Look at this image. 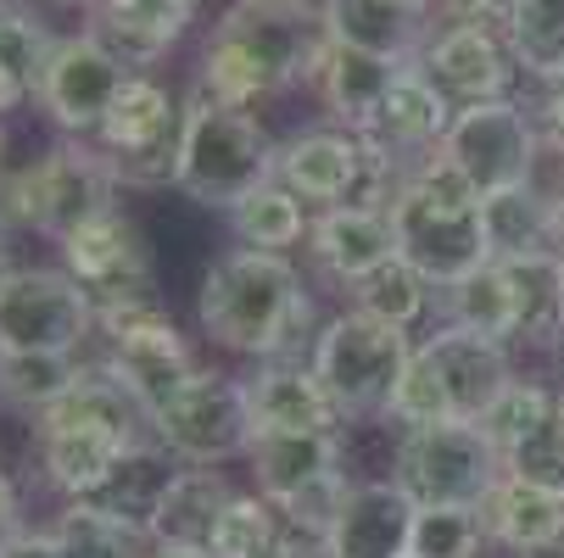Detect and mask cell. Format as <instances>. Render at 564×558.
<instances>
[{"label":"cell","mask_w":564,"mask_h":558,"mask_svg":"<svg viewBox=\"0 0 564 558\" xmlns=\"http://www.w3.org/2000/svg\"><path fill=\"white\" fill-rule=\"evenodd\" d=\"M180 123H185V112L174 107V96L156 78L129 73V85L118 90L107 123L96 129V151L112 163L118 185H174Z\"/></svg>","instance_id":"obj_10"},{"label":"cell","mask_w":564,"mask_h":558,"mask_svg":"<svg viewBox=\"0 0 564 558\" xmlns=\"http://www.w3.org/2000/svg\"><path fill=\"white\" fill-rule=\"evenodd\" d=\"M318 23L336 45L386 56V62H420V12L397 7V0H325Z\"/></svg>","instance_id":"obj_28"},{"label":"cell","mask_w":564,"mask_h":558,"mask_svg":"<svg viewBox=\"0 0 564 558\" xmlns=\"http://www.w3.org/2000/svg\"><path fill=\"white\" fill-rule=\"evenodd\" d=\"M487 536L520 558H542L553 547H564V486L547 481H525V474H509L487 492V503L475 508Z\"/></svg>","instance_id":"obj_19"},{"label":"cell","mask_w":564,"mask_h":558,"mask_svg":"<svg viewBox=\"0 0 564 558\" xmlns=\"http://www.w3.org/2000/svg\"><path fill=\"white\" fill-rule=\"evenodd\" d=\"M51 7H85V12H96L101 0H51Z\"/></svg>","instance_id":"obj_50"},{"label":"cell","mask_w":564,"mask_h":558,"mask_svg":"<svg viewBox=\"0 0 564 558\" xmlns=\"http://www.w3.org/2000/svg\"><path fill=\"white\" fill-rule=\"evenodd\" d=\"M174 463H180V458H174L163 441H134V447L118 458V469L107 474V486H101L96 497H85V503H96L101 514H112L118 525H129L134 536L151 541L156 508H163L174 474H180Z\"/></svg>","instance_id":"obj_27"},{"label":"cell","mask_w":564,"mask_h":558,"mask_svg":"<svg viewBox=\"0 0 564 558\" xmlns=\"http://www.w3.org/2000/svg\"><path fill=\"white\" fill-rule=\"evenodd\" d=\"M447 325L492 336V341H514V296H509V274L503 263H487L464 274L458 285H447Z\"/></svg>","instance_id":"obj_32"},{"label":"cell","mask_w":564,"mask_h":558,"mask_svg":"<svg viewBox=\"0 0 564 558\" xmlns=\"http://www.w3.org/2000/svg\"><path fill=\"white\" fill-rule=\"evenodd\" d=\"M409 363H414L409 330L386 325V318H369L358 307L336 313L313 336V374L325 380L341 419L391 414V396H397L402 374H409Z\"/></svg>","instance_id":"obj_4"},{"label":"cell","mask_w":564,"mask_h":558,"mask_svg":"<svg viewBox=\"0 0 564 558\" xmlns=\"http://www.w3.org/2000/svg\"><path fill=\"white\" fill-rule=\"evenodd\" d=\"M509 296H514V341L520 347H553L564 336V280H558V252L514 258L503 263Z\"/></svg>","instance_id":"obj_30"},{"label":"cell","mask_w":564,"mask_h":558,"mask_svg":"<svg viewBox=\"0 0 564 558\" xmlns=\"http://www.w3.org/2000/svg\"><path fill=\"white\" fill-rule=\"evenodd\" d=\"M56 247H62V269L85 285L96 318H107L118 307H134V302H151V274H145L140 229L118 207L85 218L73 234H62Z\"/></svg>","instance_id":"obj_13"},{"label":"cell","mask_w":564,"mask_h":558,"mask_svg":"<svg viewBox=\"0 0 564 558\" xmlns=\"http://www.w3.org/2000/svg\"><path fill=\"white\" fill-rule=\"evenodd\" d=\"M229 223L240 234V247H252V252H285V247H296L302 234L313 229L307 212H302V196L285 190L280 179H269L263 190H252L247 201L229 212Z\"/></svg>","instance_id":"obj_33"},{"label":"cell","mask_w":564,"mask_h":558,"mask_svg":"<svg viewBox=\"0 0 564 558\" xmlns=\"http://www.w3.org/2000/svg\"><path fill=\"white\" fill-rule=\"evenodd\" d=\"M96 307L67 269H12L0 280V352H78Z\"/></svg>","instance_id":"obj_9"},{"label":"cell","mask_w":564,"mask_h":558,"mask_svg":"<svg viewBox=\"0 0 564 558\" xmlns=\"http://www.w3.org/2000/svg\"><path fill=\"white\" fill-rule=\"evenodd\" d=\"M414 514L397 481H352L325 541L336 558H414Z\"/></svg>","instance_id":"obj_18"},{"label":"cell","mask_w":564,"mask_h":558,"mask_svg":"<svg viewBox=\"0 0 564 558\" xmlns=\"http://www.w3.org/2000/svg\"><path fill=\"white\" fill-rule=\"evenodd\" d=\"M191 0H101V7L90 12V34L134 73L145 62H156L169 45L185 40L191 29Z\"/></svg>","instance_id":"obj_23"},{"label":"cell","mask_w":564,"mask_h":558,"mask_svg":"<svg viewBox=\"0 0 564 558\" xmlns=\"http://www.w3.org/2000/svg\"><path fill=\"white\" fill-rule=\"evenodd\" d=\"M453 101L425 78V67L420 62H409L397 73V85H391V96L380 101V112H375V123L358 134L369 151H380L386 163H397V168H414L420 156H431L436 145H442V134L453 129Z\"/></svg>","instance_id":"obj_17"},{"label":"cell","mask_w":564,"mask_h":558,"mask_svg":"<svg viewBox=\"0 0 564 558\" xmlns=\"http://www.w3.org/2000/svg\"><path fill=\"white\" fill-rule=\"evenodd\" d=\"M558 280H564V252H558Z\"/></svg>","instance_id":"obj_55"},{"label":"cell","mask_w":564,"mask_h":558,"mask_svg":"<svg viewBox=\"0 0 564 558\" xmlns=\"http://www.w3.org/2000/svg\"><path fill=\"white\" fill-rule=\"evenodd\" d=\"M7 530H18V492H12L7 474H0V536Z\"/></svg>","instance_id":"obj_45"},{"label":"cell","mask_w":564,"mask_h":558,"mask_svg":"<svg viewBox=\"0 0 564 558\" xmlns=\"http://www.w3.org/2000/svg\"><path fill=\"white\" fill-rule=\"evenodd\" d=\"M553 241H558V252H564V179H558V190H553Z\"/></svg>","instance_id":"obj_48"},{"label":"cell","mask_w":564,"mask_h":558,"mask_svg":"<svg viewBox=\"0 0 564 558\" xmlns=\"http://www.w3.org/2000/svg\"><path fill=\"white\" fill-rule=\"evenodd\" d=\"M23 101H29V90L18 85V78H12V73H0V112H18Z\"/></svg>","instance_id":"obj_46"},{"label":"cell","mask_w":564,"mask_h":558,"mask_svg":"<svg viewBox=\"0 0 564 558\" xmlns=\"http://www.w3.org/2000/svg\"><path fill=\"white\" fill-rule=\"evenodd\" d=\"M134 436L107 425H40V463L62 497H96Z\"/></svg>","instance_id":"obj_24"},{"label":"cell","mask_w":564,"mask_h":558,"mask_svg":"<svg viewBox=\"0 0 564 558\" xmlns=\"http://www.w3.org/2000/svg\"><path fill=\"white\" fill-rule=\"evenodd\" d=\"M330 34L307 7L274 0H235L202 51V90L224 107L252 112L296 78H313Z\"/></svg>","instance_id":"obj_1"},{"label":"cell","mask_w":564,"mask_h":558,"mask_svg":"<svg viewBox=\"0 0 564 558\" xmlns=\"http://www.w3.org/2000/svg\"><path fill=\"white\" fill-rule=\"evenodd\" d=\"M247 396H252L258 436H302V430H336L341 425V408L330 403V391L313 374V363L269 358V369L258 380H247Z\"/></svg>","instance_id":"obj_20"},{"label":"cell","mask_w":564,"mask_h":558,"mask_svg":"<svg viewBox=\"0 0 564 558\" xmlns=\"http://www.w3.org/2000/svg\"><path fill=\"white\" fill-rule=\"evenodd\" d=\"M7 223H18L12 218V174H0V241H7Z\"/></svg>","instance_id":"obj_47"},{"label":"cell","mask_w":564,"mask_h":558,"mask_svg":"<svg viewBox=\"0 0 564 558\" xmlns=\"http://www.w3.org/2000/svg\"><path fill=\"white\" fill-rule=\"evenodd\" d=\"M347 291H352V307H358V313L386 318V325H397V330H409V325H420V318H425L436 285H431L409 258H391V263H380L375 274H364V280L347 285Z\"/></svg>","instance_id":"obj_34"},{"label":"cell","mask_w":564,"mask_h":558,"mask_svg":"<svg viewBox=\"0 0 564 558\" xmlns=\"http://www.w3.org/2000/svg\"><path fill=\"white\" fill-rule=\"evenodd\" d=\"M420 358L431 363V374H436V385H442V396H447V414H453L458 425H475V419L514 385L509 347L492 341V336L458 330V325L436 330V336L420 347Z\"/></svg>","instance_id":"obj_16"},{"label":"cell","mask_w":564,"mask_h":558,"mask_svg":"<svg viewBox=\"0 0 564 558\" xmlns=\"http://www.w3.org/2000/svg\"><path fill=\"white\" fill-rule=\"evenodd\" d=\"M453 12V23H487V29H509L520 0H442Z\"/></svg>","instance_id":"obj_43"},{"label":"cell","mask_w":564,"mask_h":558,"mask_svg":"<svg viewBox=\"0 0 564 558\" xmlns=\"http://www.w3.org/2000/svg\"><path fill=\"white\" fill-rule=\"evenodd\" d=\"M307 241H313L318 269L341 285H358L364 274L397 258V229L386 207H325L313 218Z\"/></svg>","instance_id":"obj_21"},{"label":"cell","mask_w":564,"mask_h":558,"mask_svg":"<svg viewBox=\"0 0 564 558\" xmlns=\"http://www.w3.org/2000/svg\"><path fill=\"white\" fill-rule=\"evenodd\" d=\"M503 40L514 51V67H525L531 78L542 85L564 78V0H520Z\"/></svg>","instance_id":"obj_35"},{"label":"cell","mask_w":564,"mask_h":558,"mask_svg":"<svg viewBox=\"0 0 564 558\" xmlns=\"http://www.w3.org/2000/svg\"><path fill=\"white\" fill-rule=\"evenodd\" d=\"M391 229H397V258H409L436 291H447L464 274L492 263L480 207H442V201L402 185L391 196Z\"/></svg>","instance_id":"obj_12"},{"label":"cell","mask_w":564,"mask_h":558,"mask_svg":"<svg viewBox=\"0 0 564 558\" xmlns=\"http://www.w3.org/2000/svg\"><path fill=\"white\" fill-rule=\"evenodd\" d=\"M196 318H202L207 341L224 347V352L285 358L296 330H307L313 302H307V285H302V274L291 269L285 252L240 247L202 274Z\"/></svg>","instance_id":"obj_2"},{"label":"cell","mask_w":564,"mask_h":558,"mask_svg":"<svg viewBox=\"0 0 564 558\" xmlns=\"http://www.w3.org/2000/svg\"><path fill=\"white\" fill-rule=\"evenodd\" d=\"M235 503L229 481L218 463H191L174 474V486L156 508V525H151V547H174V552H207L213 547V530L224 519V508Z\"/></svg>","instance_id":"obj_25"},{"label":"cell","mask_w":564,"mask_h":558,"mask_svg":"<svg viewBox=\"0 0 564 558\" xmlns=\"http://www.w3.org/2000/svg\"><path fill=\"white\" fill-rule=\"evenodd\" d=\"M51 530L67 558H145V547H151L145 536H134L129 525H118L112 514H101L85 497H67Z\"/></svg>","instance_id":"obj_36"},{"label":"cell","mask_w":564,"mask_h":558,"mask_svg":"<svg viewBox=\"0 0 564 558\" xmlns=\"http://www.w3.org/2000/svg\"><path fill=\"white\" fill-rule=\"evenodd\" d=\"M112 196H118V174L85 140H62L40 163L12 174V218L29 223L34 234H51V241L73 234L85 218L107 212Z\"/></svg>","instance_id":"obj_6"},{"label":"cell","mask_w":564,"mask_h":558,"mask_svg":"<svg viewBox=\"0 0 564 558\" xmlns=\"http://www.w3.org/2000/svg\"><path fill=\"white\" fill-rule=\"evenodd\" d=\"M436 151L453 156L480 196H492V190L536 179L542 134H536V118L525 107H514V101H480V107H458L453 112V129L442 134Z\"/></svg>","instance_id":"obj_11"},{"label":"cell","mask_w":564,"mask_h":558,"mask_svg":"<svg viewBox=\"0 0 564 558\" xmlns=\"http://www.w3.org/2000/svg\"><path fill=\"white\" fill-rule=\"evenodd\" d=\"M151 436L163 441L180 463H229V458H247L252 441H258L247 380L218 374V369H196L191 385L174 396V403L151 414Z\"/></svg>","instance_id":"obj_7"},{"label":"cell","mask_w":564,"mask_h":558,"mask_svg":"<svg viewBox=\"0 0 564 558\" xmlns=\"http://www.w3.org/2000/svg\"><path fill=\"white\" fill-rule=\"evenodd\" d=\"M274 7H307V0H274Z\"/></svg>","instance_id":"obj_53"},{"label":"cell","mask_w":564,"mask_h":558,"mask_svg":"<svg viewBox=\"0 0 564 558\" xmlns=\"http://www.w3.org/2000/svg\"><path fill=\"white\" fill-rule=\"evenodd\" d=\"M129 85V67L85 29V34H67L51 51V67L40 78V107L51 112V123L73 140H96V129L107 123L118 90Z\"/></svg>","instance_id":"obj_14"},{"label":"cell","mask_w":564,"mask_h":558,"mask_svg":"<svg viewBox=\"0 0 564 558\" xmlns=\"http://www.w3.org/2000/svg\"><path fill=\"white\" fill-rule=\"evenodd\" d=\"M274 558H336V552H330V541H325V536L285 530V536H280V547H274Z\"/></svg>","instance_id":"obj_44"},{"label":"cell","mask_w":564,"mask_h":558,"mask_svg":"<svg viewBox=\"0 0 564 558\" xmlns=\"http://www.w3.org/2000/svg\"><path fill=\"white\" fill-rule=\"evenodd\" d=\"M252 481L280 508L296 492L341 474V436L336 430H302V436H258L252 441Z\"/></svg>","instance_id":"obj_26"},{"label":"cell","mask_w":564,"mask_h":558,"mask_svg":"<svg viewBox=\"0 0 564 558\" xmlns=\"http://www.w3.org/2000/svg\"><path fill=\"white\" fill-rule=\"evenodd\" d=\"M51 51H56V40L45 34L40 18L0 7V73H12L29 96H40V78L51 67Z\"/></svg>","instance_id":"obj_39"},{"label":"cell","mask_w":564,"mask_h":558,"mask_svg":"<svg viewBox=\"0 0 564 558\" xmlns=\"http://www.w3.org/2000/svg\"><path fill=\"white\" fill-rule=\"evenodd\" d=\"M402 67H409V62H386V56H369V51H352V45H336V40H330L307 85L318 90L325 112H330L341 129L364 134V129L375 123L380 101L391 96V85H397Z\"/></svg>","instance_id":"obj_22"},{"label":"cell","mask_w":564,"mask_h":558,"mask_svg":"<svg viewBox=\"0 0 564 558\" xmlns=\"http://www.w3.org/2000/svg\"><path fill=\"white\" fill-rule=\"evenodd\" d=\"M280 508L263 492H235V503L224 508L207 558H274L280 547Z\"/></svg>","instance_id":"obj_38"},{"label":"cell","mask_w":564,"mask_h":558,"mask_svg":"<svg viewBox=\"0 0 564 558\" xmlns=\"http://www.w3.org/2000/svg\"><path fill=\"white\" fill-rule=\"evenodd\" d=\"M280 168V151L263 134V123L240 107L213 101L202 85L185 107L180 123V163H174V185L202 201V207H224L235 212L252 190H263Z\"/></svg>","instance_id":"obj_3"},{"label":"cell","mask_w":564,"mask_h":558,"mask_svg":"<svg viewBox=\"0 0 564 558\" xmlns=\"http://www.w3.org/2000/svg\"><path fill=\"white\" fill-rule=\"evenodd\" d=\"M145 558H207V552H174V547H151Z\"/></svg>","instance_id":"obj_49"},{"label":"cell","mask_w":564,"mask_h":558,"mask_svg":"<svg viewBox=\"0 0 564 558\" xmlns=\"http://www.w3.org/2000/svg\"><path fill=\"white\" fill-rule=\"evenodd\" d=\"M547 419H553V391L536 385V380H514L475 425H480V436H487L503 458H514L520 447H531L547 430Z\"/></svg>","instance_id":"obj_37"},{"label":"cell","mask_w":564,"mask_h":558,"mask_svg":"<svg viewBox=\"0 0 564 558\" xmlns=\"http://www.w3.org/2000/svg\"><path fill=\"white\" fill-rule=\"evenodd\" d=\"M96 330L107 336V374L123 380V391L134 396V403L145 414L169 408L174 396L191 385L196 363H191V347L180 336V325L151 302H134V307H118L107 318H96Z\"/></svg>","instance_id":"obj_8"},{"label":"cell","mask_w":564,"mask_h":558,"mask_svg":"<svg viewBox=\"0 0 564 558\" xmlns=\"http://www.w3.org/2000/svg\"><path fill=\"white\" fill-rule=\"evenodd\" d=\"M531 118H536V134H542V145L564 156V78L542 85V101H536V112H531Z\"/></svg>","instance_id":"obj_41"},{"label":"cell","mask_w":564,"mask_h":558,"mask_svg":"<svg viewBox=\"0 0 564 558\" xmlns=\"http://www.w3.org/2000/svg\"><path fill=\"white\" fill-rule=\"evenodd\" d=\"M191 7H196V0H191Z\"/></svg>","instance_id":"obj_56"},{"label":"cell","mask_w":564,"mask_h":558,"mask_svg":"<svg viewBox=\"0 0 564 558\" xmlns=\"http://www.w3.org/2000/svg\"><path fill=\"white\" fill-rule=\"evenodd\" d=\"M85 380L78 352H0V403L45 419L62 396Z\"/></svg>","instance_id":"obj_31"},{"label":"cell","mask_w":564,"mask_h":558,"mask_svg":"<svg viewBox=\"0 0 564 558\" xmlns=\"http://www.w3.org/2000/svg\"><path fill=\"white\" fill-rule=\"evenodd\" d=\"M420 67L453 107H480V101H509L514 51H509L503 29L453 23L420 51Z\"/></svg>","instance_id":"obj_15"},{"label":"cell","mask_w":564,"mask_h":558,"mask_svg":"<svg viewBox=\"0 0 564 558\" xmlns=\"http://www.w3.org/2000/svg\"><path fill=\"white\" fill-rule=\"evenodd\" d=\"M0 558H67L56 530H34V525H18L0 536Z\"/></svg>","instance_id":"obj_42"},{"label":"cell","mask_w":564,"mask_h":558,"mask_svg":"<svg viewBox=\"0 0 564 558\" xmlns=\"http://www.w3.org/2000/svg\"><path fill=\"white\" fill-rule=\"evenodd\" d=\"M397 7H409V12H425V7H431V0H397Z\"/></svg>","instance_id":"obj_51"},{"label":"cell","mask_w":564,"mask_h":558,"mask_svg":"<svg viewBox=\"0 0 564 558\" xmlns=\"http://www.w3.org/2000/svg\"><path fill=\"white\" fill-rule=\"evenodd\" d=\"M558 363H564V336H558Z\"/></svg>","instance_id":"obj_54"},{"label":"cell","mask_w":564,"mask_h":558,"mask_svg":"<svg viewBox=\"0 0 564 558\" xmlns=\"http://www.w3.org/2000/svg\"><path fill=\"white\" fill-rule=\"evenodd\" d=\"M480 229H487V252H492V263H514V258L558 252V241H553V196H542L536 179L480 196Z\"/></svg>","instance_id":"obj_29"},{"label":"cell","mask_w":564,"mask_h":558,"mask_svg":"<svg viewBox=\"0 0 564 558\" xmlns=\"http://www.w3.org/2000/svg\"><path fill=\"white\" fill-rule=\"evenodd\" d=\"M487 525L475 508H420L414 514V558H480Z\"/></svg>","instance_id":"obj_40"},{"label":"cell","mask_w":564,"mask_h":558,"mask_svg":"<svg viewBox=\"0 0 564 558\" xmlns=\"http://www.w3.org/2000/svg\"><path fill=\"white\" fill-rule=\"evenodd\" d=\"M391 481L414 508H480L503 481V452L480 436V425H420L402 430Z\"/></svg>","instance_id":"obj_5"},{"label":"cell","mask_w":564,"mask_h":558,"mask_svg":"<svg viewBox=\"0 0 564 558\" xmlns=\"http://www.w3.org/2000/svg\"><path fill=\"white\" fill-rule=\"evenodd\" d=\"M0 156H7V123H0Z\"/></svg>","instance_id":"obj_52"}]
</instances>
